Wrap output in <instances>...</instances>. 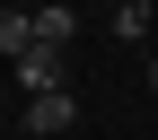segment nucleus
Returning a JSON list of instances; mask_svg holds the SVG:
<instances>
[{"label": "nucleus", "mask_w": 158, "mask_h": 140, "mask_svg": "<svg viewBox=\"0 0 158 140\" xmlns=\"http://www.w3.org/2000/svg\"><path fill=\"white\" fill-rule=\"evenodd\" d=\"M35 53V9H0V62H27Z\"/></svg>", "instance_id": "obj_3"}, {"label": "nucleus", "mask_w": 158, "mask_h": 140, "mask_svg": "<svg viewBox=\"0 0 158 140\" xmlns=\"http://www.w3.org/2000/svg\"><path fill=\"white\" fill-rule=\"evenodd\" d=\"M123 9H149V0H123Z\"/></svg>", "instance_id": "obj_5"}, {"label": "nucleus", "mask_w": 158, "mask_h": 140, "mask_svg": "<svg viewBox=\"0 0 158 140\" xmlns=\"http://www.w3.org/2000/svg\"><path fill=\"white\" fill-rule=\"evenodd\" d=\"M149 88H158V62H149Z\"/></svg>", "instance_id": "obj_6"}, {"label": "nucleus", "mask_w": 158, "mask_h": 140, "mask_svg": "<svg viewBox=\"0 0 158 140\" xmlns=\"http://www.w3.org/2000/svg\"><path fill=\"white\" fill-rule=\"evenodd\" d=\"M62 62H70L62 44H35L27 62H9V70H18V88H27V96H53V88H62Z\"/></svg>", "instance_id": "obj_2"}, {"label": "nucleus", "mask_w": 158, "mask_h": 140, "mask_svg": "<svg viewBox=\"0 0 158 140\" xmlns=\"http://www.w3.org/2000/svg\"><path fill=\"white\" fill-rule=\"evenodd\" d=\"M70 123H79V96H70V88H53V96H27V131H35V140H62Z\"/></svg>", "instance_id": "obj_1"}, {"label": "nucleus", "mask_w": 158, "mask_h": 140, "mask_svg": "<svg viewBox=\"0 0 158 140\" xmlns=\"http://www.w3.org/2000/svg\"><path fill=\"white\" fill-rule=\"evenodd\" d=\"M70 35H79V9H62V0H35V44H62V53H70Z\"/></svg>", "instance_id": "obj_4"}]
</instances>
